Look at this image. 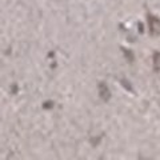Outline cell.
<instances>
[{
    "instance_id": "3957f363",
    "label": "cell",
    "mask_w": 160,
    "mask_h": 160,
    "mask_svg": "<svg viewBox=\"0 0 160 160\" xmlns=\"http://www.w3.org/2000/svg\"><path fill=\"white\" fill-rule=\"evenodd\" d=\"M153 69L156 72H160V52L153 53Z\"/></svg>"
},
{
    "instance_id": "277c9868",
    "label": "cell",
    "mask_w": 160,
    "mask_h": 160,
    "mask_svg": "<svg viewBox=\"0 0 160 160\" xmlns=\"http://www.w3.org/2000/svg\"><path fill=\"white\" fill-rule=\"evenodd\" d=\"M122 51H123L124 55H126V58L128 59V62H129V63H132V62H133V59H135L132 51H129V49H127V48H122Z\"/></svg>"
},
{
    "instance_id": "5b68a950",
    "label": "cell",
    "mask_w": 160,
    "mask_h": 160,
    "mask_svg": "<svg viewBox=\"0 0 160 160\" xmlns=\"http://www.w3.org/2000/svg\"><path fill=\"white\" fill-rule=\"evenodd\" d=\"M120 83H122V86L126 88L128 92H133V88L131 87V84L128 83V80H127V79H122V80H120Z\"/></svg>"
},
{
    "instance_id": "7a4b0ae2",
    "label": "cell",
    "mask_w": 160,
    "mask_h": 160,
    "mask_svg": "<svg viewBox=\"0 0 160 160\" xmlns=\"http://www.w3.org/2000/svg\"><path fill=\"white\" fill-rule=\"evenodd\" d=\"M99 95L102 98V100L109 102V99H111V91H109V88L107 87L106 83H99Z\"/></svg>"
},
{
    "instance_id": "6da1fadb",
    "label": "cell",
    "mask_w": 160,
    "mask_h": 160,
    "mask_svg": "<svg viewBox=\"0 0 160 160\" xmlns=\"http://www.w3.org/2000/svg\"><path fill=\"white\" fill-rule=\"evenodd\" d=\"M147 20H148V27H149L151 36H160V19L156 16H152L151 13H148Z\"/></svg>"
},
{
    "instance_id": "8992f818",
    "label": "cell",
    "mask_w": 160,
    "mask_h": 160,
    "mask_svg": "<svg viewBox=\"0 0 160 160\" xmlns=\"http://www.w3.org/2000/svg\"><path fill=\"white\" fill-rule=\"evenodd\" d=\"M52 106H53V102H49V103H44V104H43L44 108H51Z\"/></svg>"
}]
</instances>
